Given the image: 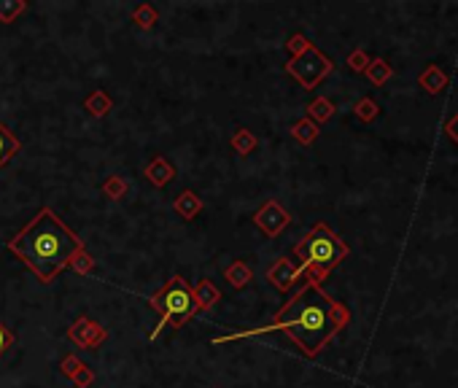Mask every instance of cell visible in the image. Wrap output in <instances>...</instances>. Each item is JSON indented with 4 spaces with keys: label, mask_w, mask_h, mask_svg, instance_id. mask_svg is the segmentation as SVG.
Wrapping results in <instances>:
<instances>
[{
    "label": "cell",
    "mask_w": 458,
    "mask_h": 388,
    "mask_svg": "<svg viewBox=\"0 0 458 388\" xmlns=\"http://www.w3.org/2000/svg\"><path fill=\"white\" fill-rule=\"evenodd\" d=\"M351 321V310L337 302L332 294H326L321 289V283L305 281L302 289L294 291V297L283 305L275 313L272 324L259 326V329H248V332H235V335L216 337L213 345H221L229 340H243V337L267 335V332H283L305 356L316 359L332 340H335L345 324Z\"/></svg>",
    "instance_id": "obj_1"
},
{
    "label": "cell",
    "mask_w": 458,
    "mask_h": 388,
    "mask_svg": "<svg viewBox=\"0 0 458 388\" xmlns=\"http://www.w3.org/2000/svg\"><path fill=\"white\" fill-rule=\"evenodd\" d=\"M127 189H130V183H127V178H122V176H111L106 183H103V194L111 197V200H122L124 194H127Z\"/></svg>",
    "instance_id": "obj_23"
},
{
    "label": "cell",
    "mask_w": 458,
    "mask_h": 388,
    "mask_svg": "<svg viewBox=\"0 0 458 388\" xmlns=\"http://www.w3.org/2000/svg\"><path fill=\"white\" fill-rule=\"evenodd\" d=\"M232 148L240 154V157H248L251 151H256V146H259V138L251 132V130H246V127H237V132L232 135Z\"/></svg>",
    "instance_id": "obj_18"
},
{
    "label": "cell",
    "mask_w": 458,
    "mask_h": 388,
    "mask_svg": "<svg viewBox=\"0 0 458 388\" xmlns=\"http://www.w3.org/2000/svg\"><path fill=\"white\" fill-rule=\"evenodd\" d=\"M143 176L148 178L157 189H162V186H167L173 178H176V167L167 162L165 157H157V159H151L148 165H146V170H143Z\"/></svg>",
    "instance_id": "obj_10"
},
{
    "label": "cell",
    "mask_w": 458,
    "mask_h": 388,
    "mask_svg": "<svg viewBox=\"0 0 458 388\" xmlns=\"http://www.w3.org/2000/svg\"><path fill=\"white\" fill-rule=\"evenodd\" d=\"M332 68H335L332 60L324 52H318L316 46H310L305 54H300V57H294V60L286 62V73H289L291 78H297L302 89H316L318 84L332 73Z\"/></svg>",
    "instance_id": "obj_5"
},
{
    "label": "cell",
    "mask_w": 458,
    "mask_h": 388,
    "mask_svg": "<svg viewBox=\"0 0 458 388\" xmlns=\"http://www.w3.org/2000/svg\"><path fill=\"white\" fill-rule=\"evenodd\" d=\"M353 116H356L359 122L370 124L380 116V106H377L372 97H361V100H356V106H353Z\"/></svg>",
    "instance_id": "obj_20"
},
{
    "label": "cell",
    "mask_w": 458,
    "mask_h": 388,
    "mask_svg": "<svg viewBox=\"0 0 458 388\" xmlns=\"http://www.w3.org/2000/svg\"><path fill=\"white\" fill-rule=\"evenodd\" d=\"M8 248L41 281L52 283L57 272L71 267L73 256L78 251H84V243L71 227H65V221H60L54 216L52 208H41L25 230L8 240Z\"/></svg>",
    "instance_id": "obj_2"
},
{
    "label": "cell",
    "mask_w": 458,
    "mask_h": 388,
    "mask_svg": "<svg viewBox=\"0 0 458 388\" xmlns=\"http://www.w3.org/2000/svg\"><path fill=\"white\" fill-rule=\"evenodd\" d=\"M254 224L265 232L267 237H278L291 224V216H289V211L283 208L278 200H267L265 205L254 213Z\"/></svg>",
    "instance_id": "obj_6"
},
{
    "label": "cell",
    "mask_w": 458,
    "mask_h": 388,
    "mask_svg": "<svg viewBox=\"0 0 458 388\" xmlns=\"http://www.w3.org/2000/svg\"><path fill=\"white\" fill-rule=\"evenodd\" d=\"M305 111H307V119H310L313 124H324V122H329V119L335 116L337 108H335V103H332L329 97H316V100H310V103H307Z\"/></svg>",
    "instance_id": "obj_14"
},
{
    "label": "cell",
    "mask_w": 458,
    "mask_h": 388,
    "mask_svg": "<svg viewBox=\"0 0 458 388\" xmlns=\"http://www.w3.org/2000/svg\"><path fill=\"white\" fill-rule=\"evenodd\" d=\"M348 254H351L348 243L324 221L316 224L313 230L305 232V237L294 246V259H300V270L305 275V281L316 283L326 281L329 272L348 259Z\"/></svg>",
    "instance_id": "obj_3"
},
{
    "label": "cell",
    "mask_w": 458,
    "mask_h": 388,
    "mask_svg": "<svg viewBox=\"0 0 458 388\" xmlns=\"http://www.w3.org/2000/svg\"><path fill=\"white\" fill-rule=\"evenodd\" d=\"M148 305L154 307V310H159V316H162V321H159L157 326L148 332V337L151 340H157L159 332L165 329V326H173V329H181L189 318L197 313V305H194V291L192 286L183 281L181 275H173V278H167L165 281V286L159 289L157 294L148 300Z\"/></svg>",
    "instance_id": "obj_4"
},
{
    "label": "cell",
    "mask_w": 458,
    "mask_h": 388,
    "mask_svg": "<svg viewBox=\"0 0 458 388\" xmlns=\"http://www.w3.org/2000/svg\"><path fill=\"white\" fill-rule=\"evenodd\" d=\"M310 46H313V43L302 36V33H294V36L286 41V52L291 54V60H294V57H300V54H305Z\"/></svg>",
    "instance_id": "obj_25"
},
{
    "label": "cell",
    "mask_w": 458,
    "mask_h": 388,
    "mask_svg": "<svg viewBox=\"0 0 458 388\" xmlns=\"http://www.w3.org/2000/svg\"><path fill=\"white\" fill-rule=\"evenodd\" d=\"M318 135H321L318 124H313L307 116L300 119V122L291 124V138H294L297 143H302V146H313V143L318 141Z\"/></svg>",
    "instance_id": "obj_16"
},
{
    "label": "cell",
    "mask_w": 458,
    "mask_h": 388,
    "mask_svg": "<svg viewBox=\"0 0 458 388\" xmlns=\"http://www.w3.org/2000/svg\"><path fill=\"white\" fill-rule=\"evenodd\" d=\"M224 278H227V283L232 289H246L248 283L254 281V270H251L243 259H235V262L224 270Z\"/></svg>",
    "instance_id": "obj_13"
},
{
    "label": "cell",
    "mask_w": 458,
    "mask_h": 388,
    "mask_svg": "<svg viewBox=\"0 0 458 388\" xmlns=\"http://www.w3.org/2000/svg\"><path fill=\"white\" fill-rule=\"evenodd\" d=\"M194 291V305H197V313H202V310H211L216 302L221 300V291H218V286L208 278H202V281L197 283L192 289Z\"/></svg>",
    "instance_id": "obj_12"
},
{
    "label": "cell",
    "mask_w": 458,
    "mask_h": 388,
    "mask_svg": "<svg viewBox=\"0 0 458 388\" xmlns=\"http://www.w3.org/2000/svg\"><path fill=\"white\" fill-rule=\"evenodd\" d=\"M157 8L151 6V3H141V6H135V11H132V22L138 25V27H143V30H151L154 25H157Z\"/></svg>",
    "instance_id": "obj_21"
},
{
    "label": "cell",
    "mask_w": 458,
    "mask_h": 388,
    "mask_svg": "<svg viewBox=\"0 0 458 388\" xmlns=\"http://www.w3.org/2000/svg\"><path fill=\"white\" fill-rule=\"evenodd\" d=\"M17 154H19V141L14 138V132L0 122V167L8 165Z\"/></svg>",
    "instance_id": "obj_17"
},
{
    "label": "cell",
    "mask_w": 458,
    "mask_h": 388,
    "mask_svg": "<svg viewBox=\"0 0 458 388\" xmlns=\"http://www.w3.org/2000/svg\"><path fill=\"white\" fill-rule=\"evenodd\" d=\"M25 11H27L25 0H0V22H6V25L17 22V17H22Z\"/></svg>",
    "instance_id": "obj_22"
},
{
    "label": "cell",
    "mask_w": 458,
    "mask_h": 388,
    "mask_svg": "<svg viewBox=\"0 0 458 388\" xmlns=\"http://www.w3.org/2000/svg\"><path fill=\"white\" fill-rule=\"evenodd\" d=\"M372 57L364 49H353L351 54H348V68H351L353 73H364L367 68H370Z\"/></svg>",
    "instance_id": "obj_24"
},
{
    "label": "cell",
    "mask_w": 458,
    "mask_h": 388,
    "mask_svg": "<svg viewBox=\"0 0 458 388\" xmlns=\"http://www.w3.org/2000/svg\"><path fill=\"white\" fill-rule=\"evenodd\" d=\"M81 367H84V361H81L78 356H73V353H71V356H65V359L60 361V372H62L65 377H73L76 370H81Z\"/></svg>",
    "instance_id": "obj_28"
},
{
    "label": "cell",
    "mask_w": 458,
    "mask_h": 388,
    "mask_svg": "<svg viewBox=\"0 0 458 388\" xmlns=\"http://www.w3.org/2000/svg\"><path fill=\"white\" fill-rule=\"evenodd\" d=\"M300 278H305L300 265H294L289 256H278L272 265L267 267V281L272 283L278 291H283V294L291 291V289L300 283Z\"/></svg>",
    "instance_id": "obj_8"
},
{
    "label": "cell",
    "mask_w": 458,
    "mask_h": 388,
    "mask_svg": "<svg viewBox=\"0 0 458 388\" xmlns=\"http://www.w3.org/2000/svg\"><path fill=\"white\" fill-rule=\"evenodd\" d=\"M68 337H71L78 348L95 351V348H100L108 340V329L106 326H100L95 318L81 316L78 321H73L71 326H68Z\"/></svg>",
    "instance_id": "obj_7"
},
{
    "label": "cell",
    "mask_w": 458,
    "mask_h": 388,
    "mask_svg": "<svg viewBox=\"0 0 458 388\" xmlns=\"http://www.w3.org/2000/svg\"><path fill=\"white\" fill-rule=\"evenodd\" d=\"M84 108H87V113H92L95 119H100V116H106L108 111L113 108V100L108 97L103 89H95V92H89L87 97H84Z\"/></svg>",
    "instance_id": "obj_15"
},
{
    "label": "cell",
    "mask_w": 458,
    "mask_h": 388,
    "mask_svg": "<svg viewBox=\"0 0 458 388\" xmlns=\"http://www.w3.org/2000/svg\"><path fill=\"white\" fill-rule=\"evenodd\" d=\"M364 76L370 78V84H375V87H383L388 78L394 76V68L388 65L383 57H377V60H372V62H370V68L364 71Z\"/></svg>",
    "instance_id": "obj_19"
},
{
    "label": "cell",
    "mask_w": 458,
    "mask_h": 388,
    "mask_svg": "<svg viewBox=\"0 0 458 388\" xmlns=\"http://www.w3.org/2000/svg\"><path fill=\"white\" fill-rule=\"evenodd\" d=\"M71 267L76 270V272H78V275H87V272H92V270H95V259H92V254H89L87 248H84V251H78V254L73 256Z\"/></svg>",
    "instance_id": "obj_26"
},
{
    "label": "cell",
    "mask_w": 458,
    "mask_h": 388,
    "mask_svg": "<svg viewBox=\"0 0 458 388\" xmlns=\"http://www.w3.org/2000/svg\"><path fill=\"white\" fill-rule=\"evenodd\" d=\"M447 84H450V78H447V73L442 71L440 65H426L418 73V87L423 92H429V95H442L447 89Z\"/></svg>",
    "instance_id": "obj_9"
},
{
    "label": "cell",
    "mask_w": 458,
    "mask_h": 388,
    "mask_svg": "<svg viewBox=\"0 0 458 388\" xmlns=\"http://www.w3.org/2000/svg\"><path fill=\"white\" fill-rule=\"evenodd\" d=\"M445 132H447V138H450V141L458 143V113L453 116V119H450V122L445 124Z\"/></svg>",
    "instance_id": "obj_30"
},
{
    "label": "cell",
    "mask_w": 458,
    "mask_h": 388,
    "mask_svg": "<svg viewBox=\"0 0 458 388\" xmlns=\"http://www.w3.org/2000/svg\"><path fill=\"white\" fill-rule=\"evenodd\" d=\"M205 208V202L200 200V194H194L192 189H186V192H181L176 197V202H173V211L181 216V219H186V221H192L197 219L200 213Z\"/></svg>",
    "instance_id": "obj_11"
},
{
    "label": "cell",
    "mask_w": 458,
    "mask_h": 388,
    "mask_svg": "<svg viewBox=\"0 0 458 388\" xmlns=\"http://www.w3.org/2000/svg\"><path fill=\"white\" fill-rule=\"evenodd\" d=\"M11 345H14V332H11V329H8V326L0 321V356L8 351Z\"/></svg>",
    "instance_id": "obj_29"
},
{
    "label": "cell",
    "mask_w": 458,
    "mask_h": 388,
    "mask_svg": "<svg viewBox=\"0 0 458 388\" xmlns=\"http://www.w3.org/2000/svg\"><path fill=\"white\" fill-rule=\"evenodd\" d=\"M95 377H97V375H95V372H92V370L87 367V364H84L81 370H76V375L71 377V383H73L76 388H89L92 383H95Z\"/></svg>",
    "instance_id": "obj_27"
}]
</instances>
